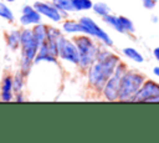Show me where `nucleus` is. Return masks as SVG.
Masks as SVG:
<instances>
[{"label": "nucleus", "mask_w": 159, "mask_h": 143, "mask_svg": "<svg viewBox=\"0 0 159 143\" xmlns=\"http://www.w3.org/2000/svg\"><path fill=\"white\" fill-rule=\"evenodd\" d=\"M119 61V57L114 53H111L104 60H96L91 66H88L87 71V80L89 86L97 91H102L104 83L113 75L114 68Z\"/></svg>", "instance_id": "obj_1"}, {"label": "nucleus", "mask_w": 159, "mask_h": 143, "mask_svg": "<svg viewBox=\"0 0 159 143\" xmlns=\"http://www.w3.org/2000/svg\"><path fill=\"white\" fill-rule=\"evenodd\" d=\"M39 42L35 40L32 30L25 27L20 31V47H21V61H20V72L25 76L29 75L30 68L34 63V60L39 51Z\"/></svg>", "instance_id": "obj_2"}, {"label": "nucleus", "mask_w": 159, "mask_h": 143, "mask_svg": "<svg viewBox=\"0 0 159 143\" xmlns=\"http://www.w3.org/2000/svg\"><path fill=\"white\" fill-rule=\"evenodd\" d=\"M145 77L135 71L127 70V72L119 80V93L118 101L120 102H132L133 97L137 95L139 88L142 87Z\"/></svg>", "instance_id": "obj_3"}, {"label": "nucleus", "mask_w": 159, "mask_h": 143, "mask_svg": "<svg viewBox=\"0 0 159 143\" xmlns=\"http://www.w3.org/2000/svg\"><path fill=\"white\" fill-rule=\"evenodd\" d=\"M73 42L76 44L80 53L78 66L81 68H88V66H91L96 61L99 46L91 39L89 35H86V34L75 35Z\"/></svg>", "instance_id": "obj_4"}, {"label": "nucleus", "mask_w": 159, "mask_h": 143, "mask_svg": "<svg viewBox=\"0 0 159 143\" xmlns=\"http://www.w3.org/2000/svg\"><path fill=\"white\" fill-rule=\"evenodd\" d=\"M78 21L82 24L86 35H89L91 37L97 39L102 44V46H104V47H112L113 46V40L111 39V36L92 17L82 16V17H80Z\"/></svg>", "instance_id": "obj_5"}, {"label": "nucleus", "mask_w": 159, "mask_h": 143, "mask_svg": "<svg viewBox=\"0 0 159 143\" xmlns=\"http://www.w3.org/2000/svg\"><path fill=\"white\" fill-rule=\"evenodd\" d=\"M57 51H58V57L61 60L67 61L72 65H78L80 53L73 40H70L63 35H61L57 40Z\"/></svg>", "instance_id": "obj_6"}, {"label": "nucleus", "mask_w": 159, "mask_h": 143, "mask_svg": "<svg viewBox=\"0 0 159 143\" xmlns=\"http://www.w3.org/2000/svg\"><path fill=\"white\" fill-rule=\"evenodd\" d=\"M159 95V83L154 80H145L137 92V95L133 97L132 102H148L150 98Z\"/></svg>", "instance_id": "obj_7"}, {"label": "nucleus", "mask_w": 159, "mask_h": 143, "mask_svg": "<svg viewBox=\"0 0 159 143\" xmlns=\"http://www.w3.org/2000/svg\"><path fill=\"white\" fill-rule=\"evenodd\" d=\"M35 10L41 14V16L47 17L52 22H60L63 17L62 12L53 5V2H47V1H36L32 5Z\"/></svg>", "instance_id": "obj_8"}, {"label": "nucleus", "mask_w": 159, "mask_h": 143, "mask_svg": "<svg viewBox=\"0 0 159 143\" xmlns=\"http://www.w3.org/2000/svg\"><path fill=\"white\" fill-rule=\"evenodd\" d=\"M41 19H42L41 14H39L32 5L26 4L21 7V16H20L19 21L22 26H25V27L34 26V25L41 22Z\"/></svg>", "instance_id": "obj_9"}, {"label": "nucleus", "mask_w": 159, "mask_h": 143, "mask_svg": "<svg viewBox=\"0 0 159 143\" xmlns=\"http://www.w3.org/2000/svg\"><path fill=\"white\" fill-rule=\"evenodd\" d=\"M119 77L116 75H112L107 82L104 83L102 88V95L107 101H118V93H119Z\"/></svg>", "instance_id": "obj_10"}, {"label": "nucleus", "mask_w": 159, "mask_h": 143, "mask_svg": "<svg viewBox=\"0 0 159 143\" xmlns=\"http://www.w3.org/2000/svg\"><path fill=\"white\" fill-rule=\"evenodd\" d=\"M0 98L4 102H9L14 99V91H12V77L5 76L1 81V93Z\"/></svg>", "instance_id": "obj_11"}, {"label": "nucleus", "mask_w": 159, "mask_h": 143, "mask_svg": "<svg viewBox=\"0 0 159 143\" xmlns=\"http://www.w3.org/2000/svg\"><path fill=\"white\" fill-rule=\"evenodd\" d=\"M62 31L67 35H80L84 34V29L80 21L75 20H65L62 22Z\"/></svg>", "instance_id": "obj_12"}, {"label": "nucleus", "mask_w": 159, "mask_h": 143, "mask_svg": "<svg viewBox=\"0 0 159 143\" xmlns=\"http://www.w3.org/2000/svg\"><path fill=\"white\" fill-rule=\"evenodd\" d=\"M102 20H103L108 26H111L112 29H114L116 31H118V32H120V34H124V32H123V29H122V25H120L119 16H117V15L109 12V14L102 16Z\"/></svg>", "instance_id": "obj_13"}, {"label": "nucleus", "mask_w": 159, "mask_h": 143, "mask_svg": "<svg viewBox=\"0 0 159 143\" xmlns=\"http://www.w3.org/2000/svg\"><path fill=\"white\" fill-rule=\"evenodd\" d=\"M7 47L11 50H17L20 47V30H11L6 36Z\"/></svg>", "instance_id": "obj_14"}, {"label": "nucleus", "mask_w": 159, "mask_h": 143, "mask_svg": "<svg viewBox=\"0 0 159 143\" xmlns=\"http://www.w3.org/2000/svg\"><path fill=\"white\" fill-rule=\"evenodd\" d=\"M31 30H32L34 37L39 42V45H41L43 41H46V25L45 24L39 22V24L34 25V27Z\"/></svg>", "instance_id": "obj_15"}, {"label": "nucleus", "mask_w": 159, "mask_h": 143, "mask_svg": "<svg viewBox=\"0 0 159 143\" xmlns=\"http://www.w3.org/2000/svg\"><path fill=\"white\" fill-rule=\"evenodd\" d=\"M122 52H123V55H124L125 57H128L129 60L134 61L135 63H142V62L144 61L143 55H142L137 48H134V47H124V48L122 50Z\"/></svg>", "instance_id": "obj_16"}, {"label": "nucleus", "mask_w": 159, "mask_h": 143, "mask_svg": "<svg viewBox=\"0 0 159 143\" xmlns=\"http://www.w3.org/2000/svg\"><path fill=\"white\" fill-rule=\"evenodd\" d=\"M53 5L62 12V15L66 17L68 12H73V5L71 0H53Z\"/></svg>", "instance_id": "obj_17"}, {"label": "nucleus", "mask_w": 159, "mask_h": 143, "mask_svg": "<svg viewBox=\"0 0 159 143\" xmlns=\"http://www.w3.org/2000/svg\"><path fill=\"white\" fill-rule=\"evenodd\" d=\"M24 86H25V75H22L21 72H17L15 77H12V91L15 93L22 92Z\"/></svg>", "instance_id": "obj_18"}, {"label": "nucleus", "mask_w": 159, "mask_h": 143, "mask_svg": "<svg viewBox=\"0 0 159 143\" xmlns=\"http://www.w3.org/2000/svg\"><path fill=\"white\" fill-rule=\"evenodd\" d=\"M71 1H72L73 10L75 11L92 10V5H93V1L92 0H71Z\"/></svg>", "instance_id": "obj_19"}, {"label": "nucleus", "mask_w": 159, "mask_h": 143, "mask_svg": "<svg viewBox=\"0 0 159 143\" xmlns=\"http://www.w3.org/2000/svg\"><path fill=\"white\" fill-rule=\"evenodd\" d=\"M92 10L94 11V14H97V15H98V16H101V17L111 12L109 6H108L106 2H103V1L93 2V5H92Z\"/></svg>", "instance_id": "obj_20"}, {"label": "nucleus", "mask_w": 159, "mask_h": 143, "mask_svg": "<svg viewBox=\"0 0 159 143\" xmlns=\"http://www.w3.org/2000/svg\"><path fill=\"white\" fill-rule=\"evenodd\" d=\"M0 17L4 19L5 21H9V22H12L15 19L12 10L2 1H0Z\"/></svg>", "instance_id": "obj_21"}, {"label": "nucleus", "mask_w": 159, "mask_h": 143, "mask_svg": "<svg viewBox=\"0 0 159 143\" xmlns=\"http://www.w3.org/2000/svg\"><path fill=\"white\" fill-rule=\"evenodd\" d=\"M119 20H120V25H122V29H123V32H127V34H133L135 31V27H134V24L130 19L125 17V16H122L119 15Z\"/></svg>", "instance_id": "obj_22"}, {"label": "nucleus", "mask_w": 159, "mask_h": 143, "mask_svg": "<svg viewBox=\"0 0 159 143\" xmlns=\"http://www.w3.org/2000/svg\"><path fill=\"white\" fill-rule=\"evenodd\" d=\"M61 31L53 26H46V40L48 41H57L61 36Z\"/></svg>", "instance_id": "obj_23"}, {"label": "nucleus", "mask_w": 159, "mask_h": 143, "mask_svg": "<svg viewBox=\"0 0 159 143\" xmlns=\"http://www.w3.org/2000/svg\"><path fill=\"white\" fill-rule=\"evenodd\" d=\"M127 70H128V67H127V66H125L123 62H120V61H119V62L117 63L116 68H114L113 75H116V76H118V77L120 78V77H122V76H123V75L127 72Z\"/></svg>", "instance_id": "obj_24"}, {"label": "nucleus", "mask_w": 159, "mask_h": 143, "mask_svg": "<svg viewBox=\"0 0 159 143\" xmlns=\"http://www.w3.org/2000/svg\"><path fill=\"white\" fill-rule=\"evenodd\" d=\"M142 2H143V6L148 10L154 9L157 5V0H142Z\"/></svg>", "instance_id": "obj_25"}, {"label": "nucleus", "mask_w": 159, "mask_h": 143, "mask_svg": "<svg viewBox=\"0 0 159 143\" xmlns=\"http://www.w3.org/2000/svg\"><path fill=\"white\" fill-rule=\"evenodd\" d=\"M14 99H15L16 102H24V101H25V96H24L22 92H17V93H15Z\"/></svg>", "instance_id": "obj_26"}, {"label": "nucleus", "mask_w": 159, "mask_h": 143, "mask_svg": "<svg viewBox=\"0 0 159 143\" xmlns=\"http://www.w3.org/2000/svg\"><path fill=\"white\" fill-rule=\"evenodd\" d=\"M153 55H154V57L157 58V61H159V46L153 50Z\"/></svg>", "instance_id": "obj_27"}, {"label": "nucleus", "mask_w": 159, "mask_h": 143, "mask_svg": "<svg viewBox=\"0 0 159 143\" xmlns=\"http://www.w3.org/2000/svg\"><path fill=\"white\" fill-rule=\"evenodd\" d=\"M148 102H152V103H159V95L155 96V97H153V98H150Z\"/></svg>", "instance_id": "obj_28"}, {"label": "nucleus", "mask_w": 159, "mask_h": 143, "mask_svg": "<svg viewBox=\"0 0 159 143\" xmlns=\"http://www.w3.org/2000/svg\"><path fill=\"white\" fill-rule=\"evenodd\" d=\"M153 73L159 78V66H155V67L153 68Z\"/></svg>", "instance_id": "obj_29"}, {"label": "nucleus", "mask_w": 159, "mask_h": 143, "mask_svg": "<svg viewBox=\"0 0 159 143\" xmlns=\"http://www.w3.org/2000/svg\"><path fill=\"white\" fill-rule=\"evenodd\" d=\"M152 21L153 22H158V16H152Z\"/></svg>", "instance_id": "obj_30"}, {"label": "nucleus", "mask_w": 159, "mask_h": 143, "mask_svg": "<svg viewBox=\"0 0 159 143\" xmlns=\"http://www.w3.org/2000/svg\"><path fill=\"white\" fill-rule=\"evenodd\" d=\"M5 1H6V2H14L15 0H5Z\"/></svg>", "instance_id": "obj_31"}]
</instances>
